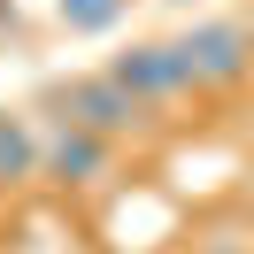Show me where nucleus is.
<instances>
[{
	"instance_id": "6",
	"label": "nucleus",
	"mask_w": 254,
	"mask_h": 254,
	"mask_svg": "<svg viewBox=\"0 0 254 254\" xmlns=\"http://www.w3.org/2000/svg\"><path fill=\"white\" fill-rule=\"evenodd\" d=\"M54 16H62V31L100 39V31H116V23L131 16V0H54Z\"/></svg>"
},
{
	"instance_id": "9",
	"label": "nucleus",
	"mask_w": 254,
	"mask_h": 254,
	"mask_svg": "<svg viewBox=\"0 0 254 254\" xmlns=\"http://www.w3.org/2000/svg\"><path fill=\"white\" fill-rule=\"evenodd\" d=\"M247 31H254V0H247Z\"/></svg>"
},
{
	"instance_id": "4",
	"label": "nucleus",
	"mask_w": 254,
	"mask_h": 254,
	"mask_svg": "<svg viewBox=\"0 0 254 254\" xmlns=\"http://www.w3.org/2000/svg\"><path fill=\"white\" fill-rule=\"evenodd\" d=\"M108 77L124 85L131 100H146V108H177V100L200 93V85H192V69H185V54H177L170 39H139V47L108 54Z\"/></svg>"
},
{
	"instance_id": "8",
	"label": "nucleus",
	"mask_w": 254,
	"mask_h": 254,
	"mask_svg": "<svg viewBox=\"0 0 254 254\" xmlns=\"http://www.w3.org/2000/svg\"><path fill=\"white\" fill-rule=\"evenodd\" d=\"M31 39V23H23V8L16 0H0V47H23Z\"/></svg>"
},
{
	"instance_id": "2",
	"label": "nucleus",
	"mask_w": 254,
	"mask_h": 254,
	"mask_svg": "<svg viewBox=\"0 0 254 254\" xmlns=\"http://www.w3.org/2000/svg\"><path fill=\"white\" fill-rule=\"evenodd\" d=\"M170 47L185 54V69H192L200 93H231V85L254 77V31H247V16H192Z\"/></svg>"
},
{
	"instance_id": "7",
	"label": "nucleus",
	"mask_w": 254,
	"mask_h": 254,
	"mask_svg": "<svg viewBox=\"0 0 254 254\" xmlns=\"http://www.w3.org/2000/svg\"><path fill=\"white\" fill-rule=\"evenodd\" d=\"M192 254H254V239H247V231H208Z\"/></svg>"
},
{
	"instance_id": "1",
	"label": "nucleus",
	"mask_w": 254,
	"mask_h": 254,
	"mask_svg": "<svg viewBox=\"0 0 254 254\" xmlns=\"http://www.w3.org/2000/svg\"><path fill=\"white\" fill-rule=\"evenodd\" d=\"M39 124H77V131H100V139H154L162 131V108H146V100H131L124 85L108 77V69H93V77H47L31 100Z\"/></svg>"
},
{
	"instance_id": "3",
	"label": "nucleus",
	"mask_w": 254,
	"mask_h": 254,
	"mask_svg": "<svg viewBox=\"0 0 254 254\" xmlns=\"http://www.w3.org/2000/svg\"><path fill=\"white\" fill-rule=\"evenodd\" d=\"M47 131V146H39V177H47L54 192H69V200H93V192H116V139H100V131H77V124H39Z\"/></svg>"
},
{
	"instance_id": "5",
	"label": "nucleus",
	"mask_w": 254,
	"mask_h": 254,
	"mask_svg": "<svg viewBox=\"0 0 254 254\" xmlns=\"http://www.w3.org/2000/svg\"><path fill=\"white\" fill-rule=\"evenodd\" d=\"M39 146H47V131L31 108H0V200L39 177Z\"/></svg>"
}]
</instances>
